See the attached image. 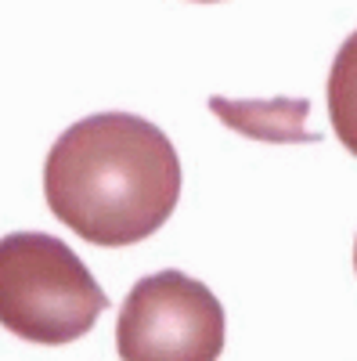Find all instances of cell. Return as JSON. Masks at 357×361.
I'll return each mask as SVG.
<instances>
[{"label": "cell", "instance_id": "5b68a950", "mask_svg": "<svg viewBox=\"0 0 357 361\" xmlns=\"http://www.w3.org/2000/svg\"><path fill=\"white\" fill-rule=\"evenodd\" d=\"M199 4H217V0H199Z\"/></svg>", "mask_w": 357, "mask_h": 361}, {"label": "cell", "instance_id": "277c9868", "mask_svg": "<svg viewBox=\"0 0 357 361\" xmlns=\"http://www.w3.org/2000/svg\"><path fill=\"white\" fill-rule=\"evenodd\" d=\"M329 116L332 130L346 145V152L357 156V33L346 37L339 47L332 73H329Z\"/></svg>", "mask_w": 357, "mask_h": 361}, {"label": "cell", "instance_id": "6da1fadb", "mask_svg": "<svg viewBox=\"0 0 357 361\" xmlns=\"http://www.w3.org/2000/svg\"><path fill=\"white\" fill-rule=\"evenodd\" d=\"M44 195L51 214L87 243L130 246L177 209L181 159L156 123L134 112H98L51 145Z\"/></svg>", "mask_w": 357, "mask_h": 361}, {"label": "cell", "instance_id": "8992f818", "mask_svg": "<svg viewBox=\"0 0 357 361\" xmlns=\"http://www.w3.org/2000/svg\"><path fill=\"white\" fill-rule=\"evenodd\" d=\"M353 267H357V246H353Z\"/></svg>", "mask_w": 357, "mask_h": 361}, {"label": "cell", "instance_id": "7a4b0ae2", "mask_svg": "<svg viewBox=\"0 0 357 361\" xmlns=\"http://www.w3.org/2000/svg\"><path fill=\"white\" fill-rule=\"evenodd\" d=\"M105 307V289L62 238L44 231L0 238V325L8 333L62 347L91 333Z\"/></svg>", "mask_w": 357, "mask_h": 361}, {"label": "cell", "instance_id": "3957f363", "mask_svg": "<svg viewBox=\"0 0 357 361\" xmlns=\"http://www.w3.org/2000/svg\"><path fill=\"white\" fill-rule=\"evenodd\" d=\"M224 336L220 300L173 267L141 279L115 322V350L123 361H217Z\"/></svg>", "mask_w": 357, "mask_h": 361}]
</instances>
